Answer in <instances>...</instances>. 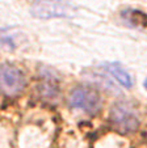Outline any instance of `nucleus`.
Returning <instances> with one entry per match:
<instances>
[{
  "instance_id": "nucleus-1",
  "label": "nucleus",
  "mask_w": 147,
  "mask_h": 148,
  "mask_svg": "<svg viewBox=\"0 0 147 148\" xmlns=\"http://www.w3.org/2000/svg\"><path fill=\"white\" fill-rule=\"evenodd\" d=\"M110 122L118 131L131 132L139 126V115L137 106L130 101H117L110 109Z\"/></svg>"
},
{
  "instance_id": "nucleus-2",
  "label": "nucleus",
  "mask_w": 147,
  "mask_h": 148,
  "mask_svg": "<svg viewBox=\"0 0 147 148\" xmlns=\"http://www.w3.org/2000/svg\"><path fill=\"white\" fill-rule=\"evenodd\" d=\"M76 11V7L68 0H36L30 8L32 16L37 18L72 17Z\"/></svg>"
},
{
  "instance_id": "nucleus-3",
  "label": "nucleus",
  "mask_w": 147,
  "mask_h": 148,
  "mask_svg": "<svg viewBox=\"0 0 147 148\" xmlns=\"http://www.w3.org/2000/svg\"><path fill=\"white\" fill-rule=\"evenodd\" d=\"M68 103L76 110H81L87 114H96L101 108V97L97 90L89 87H76L70 92Z\"/></svg>"
},
{
  "instance_id": "nucleus-4",
  "label": "nucleus",
  "mask_w": 147,
  "mask_h": 148,
  "mask_svg": "<svg viewBox=\"0 0 147 148\" xmlns=\"http://www.w3.org/2000/svg\"><path fill=\"white\" fill-rule=\"evenodd\" d=\"M25 87V76L13 64H0V93L4 96H16Z\"/></svg>"
},
{
  "instance_id": "nucleus-5",
  "label": "nucleus",
  "mask_w": 147,
  "mask_h": 148,
  "mask_svg": "<svg viewBox=\"0 0 147 148\" xmlns=\"http://www.w3.org/2000/svg\"><path fill=\"white\" fill-rule=\"evenodd\" d=\"M105 68L122 87L126 88H131L133 85V80H131V76L129 75V72L122 67L119 63H116V62H112V63H106Z\"/></svg>"
},
{
  "instance_id": "nucleus-6",
  "label": "nucleus",
  "mask_w": 147,
  "mask_h": 148,
  "mask_svg": "<svg viewBox=\"0 0 147 148\" xmlns=\"http://www.w3.org/2000/svg\"><path fill=\"white\" fill-rule=\"evenodd\" d=\"M124 16L128 18V21L134 26H147V13L142 11H131L124 12Z\"/></svg>"
},
{
  "instance_id": "nucleus-7",
  "label": "nucleus",
  "mask_w": 147,
  "mask_h": 148,
  "mask_svg": "<svg viewBox=\"0 0 147 148\" xmlns=\"http://www.w3.org/2000/svg\"><path fill=\"white\" fill-rule=\"evenodd\" d=\"M39 93L46 98H54L58 95V87L51 81H46L39 85Z\"/></svg>"
},
{
  "instance_id": "nucleus-8",
  "label": "nucleus",
  "mask_w": 147,
  "mask_h": 148,
  "mask_svg": "<svg viewBox=\"0 0 147 148\" xmlns=\"http://www.w3.org/2000/svg\"><path fill=\"white\" fill-rule=\"evenodd\" d=\"M144 88L147 89V77H146V80H144Z\"/></svg>"
}]
</instances>
